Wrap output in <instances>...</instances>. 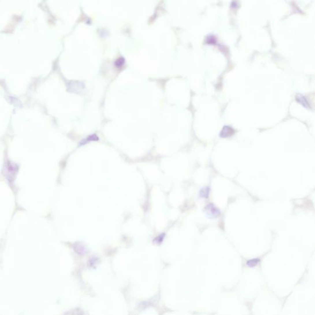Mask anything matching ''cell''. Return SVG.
<instances>
[{
    "label": "cell",
    "instance_id": "2",
    "mask_svg": "<svg viewBox=\"0 0 315 315\" xmlns=\"http://www.w3.org/2000/svg\"><path fill=\"white\" fill-rule=\"evenodd\" d=\"M234 133V130L229 126H225L220 133V137L227 138L232 136Z\"/></svg>",
    "mask_w": 315,
    "mask_h": 315
},
{
    "label": "cell",
    "instance_id": "7",
    "mask_svg": "<svg viewBox=\"0 0 315 315\" xmlns=\"http://www.w3.org/2000/svg\"><path fill=\"white\" fill-rule=\"evenodd\" d=\"M260 262L259 258H253V259L249 260L247 262V265L250 267L256 266L258 263Z\"/></svg>",
    "mask_w": 315,
    "mask_h": 315
},
{
    "label": "cell",
    "instance_id": "10",
    "mask_svg": "<svg viewBox=\"0 0 315 315\" xmlns=\"http://www.w3.org/2000/svg\"><path fill=\"white\" fill-rule=\"evenodd\" d=\"M216 42V40L215 38V37L214 36H209L208 38H207V43H209V44H214Z\"/></svg>",
    "mask_w": 315,
    "mask_h": 315
},
{
    "label": "cell",
    "instance_id": "5",
    "mask_svg": "<svg viewBox=\"0 0 315 315\" xmlns=\"http://www.w3.org/2000/svg\"><path fill=\"white\" fill-rule=\"evenodd\" d=\"M98 140V137H97V135H96V134H92V135H89L88 137L87 138H86L85 139L83 140L81 143H80V145H84L86 144L89 142H91V141H97Z\"/></svg>",
    "mask_w": 315,
    "mask_h": 315
},
{
    "label": "cell",
    "instance_id": "3",
    "mask_svg": "<svg viewBox=\"0 0 315 315\" xmlns=\"http://www.w3.org/2000/svg\"><path fill=\"white\" fill-rule=\"evenodd\" d=\"M296 100H297L301 105H302L304 107L307 108V109H310V105L308 102H307L306 98H305L303 95L300 94H298L296 96Z\"/></svg>",
    "mask_w": 315,
    "mask_h": 315
},
{
    "label": "cell",
    "instance_id": "1",
    "mask_svg": "<svg viewBox=\"0 0 315 315\" xmlns=\"http://www.w3.org/2000/svg\"><path fill=\"white\" fill-rule=\"evenodd\" d=\"M205 211L208 217L210 219L217 217L220 214V210L213 204H209L208 206H206Z\"/></svg>",
    "mask_w": 315,
    "mask_h": 315
},
{
    "label": "cell",
    "instance_id": "11",
    "mask_svg": "<svg viewBox=\"0 0 315 315\" xmlns=\"http://www.w3.org/2000/svg\"><path fill=\"white\" fill-rule=\"evenodd\" d=\"M97 263V259L96 258H91L90 260H89V266L90 267H92L94 265L96 264Z\"/></svg>",
    "mask_w": 315,
    "mask_h": 315
},
{
    "label": "cell",
    "instance_id": "8",
    "mask_svg": "<svg viewBox=\"0 0 315 315\" xmlns=\"http://www.w3.org/2000/svg\"><path fill=\"white\" fill-rule=\"evenodd\" d=\"M165 236H166L165 233H162L161 234H159V236H158L157 237H156L153 239V243H156L157 244H161L163 241L164 238V237H165Z\"/></svg>",
    "mask_w": 315,
    "mask_h": 315
},
{
    "label": "cell",
    "instance_id": "9",
    "mask_svg": "<svg viewBox=\"0 0 315 315\" xmlns=\"http://www.w3.org/2000/svg\"><path fill=\"white\" fill-rule=\"evenodd\" d=\"M124 59L123 57H120L115 61V64L116 67H120L122 66V65L124 64Z\"/></svg>",
    "mask_w": 315,
    "mask_h": 315
},
{
    "label": "cell",
    "instance_id": "4",
    "mask_svg": "<svg viewBox=\"0 0 315 315\" xmlns=\"http://www.w3.org/2000/svg\"><path fill=\"white\" fill-rule=\"evenodd\" d=\"M74 249L75 252L79 255H84L86 252V248L81 243H76L74 246Z\"/></svg>",
    "mask_w": 315,
    "mask_h": 315
},
{
    "label": "cell",
    "instance_id": "12",
    "mask_svg": "<svg viewBox=\"0 0 315 315\" xmlns=\"http://www.w3.org/2000/svg\"><path fill=\"white\" fill-rule=\"evenodd\" d=\"M73 314L74 315H83V312L81 310H79V309H76L74 310L73 312Z\"/></svg>",
    "mask_w": 315,
    "mask_h": 315
},
{
    "label": "cell",
    "instance_id": "6",
    "mask_svg": "<svg viewBox=\"0 0 315 315\" xmlns=\"http://www.w3.org/2000/svg\"><path fill=\"white\" fill-rule=\"evenodd\" d=\"M209 191H210V189L209 187L203 188V189H202L200 190V197L203 198H208L209 194Z\"/></svg>",
    "mask_w": 315,
    "mask_h": 315
}]
</instances>
